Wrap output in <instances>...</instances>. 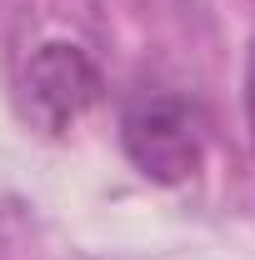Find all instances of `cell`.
<instances>
[{"mask_svg":"<svg viewBox=\"0 0 255 260\" xmlns=\"http://www.w3.org/2000/svg\"><path fill=\"white\" fill-rule=\"evenodd\" d=\"M205 140L210 120L185 95H135L120 115V145L130 165L155 185L190 180L205 160Z\"/></svg>","mask_w":255,"mask_h":260,"instance_id":"obj_1","label":"cell"},{"mask_svg":"<svg viewBox=\"0 0 255 260\" xmlns=\"http://www.w3.org/2000/svg\"><path fill=\"white\" fill-rule=\"evenodd\" d=\"M100 100V70L70 40H45L20 70V115L40 135H65Z\"/></svg>","mask_w":255,"mask_h":260,"instance_id":"obj_2","label":"cell"},{"mask_svg":"<svg viewBox=\"0 0 255 260\" xmlns=\"http://www.w3.org/2000/svg\"><path fill=\"white\" fill-rule=\"evenodd\" d=\"M245 120H250V145H255V45L245 60Z\"/></svg>","mask_w":255,"mask_h":260,"instance_id":"obj_3","label":"cell"}]
</instances>
